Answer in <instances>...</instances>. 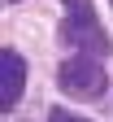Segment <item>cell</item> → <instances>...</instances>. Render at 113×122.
Instances as JSON below:
<instances>
[{
	"instance_id": "cell-4",
	"label": "cell",
	"mask_w": 113,
	"mask_h": 122,
	"mask_svg": "<svg viewBox=\"0 0 113 122\" xmlns=\"http://www.w3.org/2000/svg\"><path fill=\"white\" fill-rule=\"evenodd\" d=\"M48 122H87V118H78V113H65V109H52V113H48Z\"/></svg>"
},
{
	"instance_id": "cell-3",
	"label": "cell",
	"mask_w": 113,
	"mask_h": 122,
	"mask_svg": "<svg viewBox=\"0 0 113 122\" xmlns=\"http://www.w3.org/2000/svg\"><path fill=\"white\" fill-rule=\"evenodd\" d=\"M22 87H26V61L18 48H5L0 52V109H13L22 100Z\"/></svg>"
},
{
	"instance_id": "cell-1",
	"label": "cell",
	"mask_w": 113,
	"mask_h": 122,
	"mask_svg": "<svg viewBox=\"0 0 113 122\" xmlns=\"http://www.w3.org/2000/svg\"><path fill=\"white\" fill-rule=\"evenodd\" d=\"M61 39L78 52H96V57L109 52V35L96 22L91 0H61Z\"/></svg>"
},
{
	"instance_id": "cell-2",
	"label": "cell",
	"mask_w": 113,
	"mask_h": 122,
	"mask_svg": "<svg viewBox=\"0 0 113 122\" xmlns=\"http://www.w3.org/2000/svg\"><path fill=\"white\" fill-rule=\"evenodd\" d=\"M57 83L74 100H100L109 92V74H104L100 61H96V52H78V57H70V61L57 66Z\"/></svg>"
},
{
	"instance_id": "cell-5",
	"label": "cell",
	"mask_w": 113,
	"mask_h": 122,
	"mask_svg": "<svg viewBox=\"0 0 113 122\" xmlns=\"http://www.w3.org/2000/svg\"><path fill=\"white\" fill-rule=\"evenodd\" d=\"M9 5H18V0H9Z\"/></svg>"
},
{
	"instance_id": "cell-6",
	"label": "cell",
	"mask_w": 113,
	"mask_h": 122,
	"mask_svg": "<svg viewBox=\"0 0 113 122\" xmlns=\"http://www.w3.org/2000/svg\"><path fill=\"white\" fill-rule=\"evenodd\" d=\"M109 5H113V0H109Z\"/></svg>"
}]
</instances>
